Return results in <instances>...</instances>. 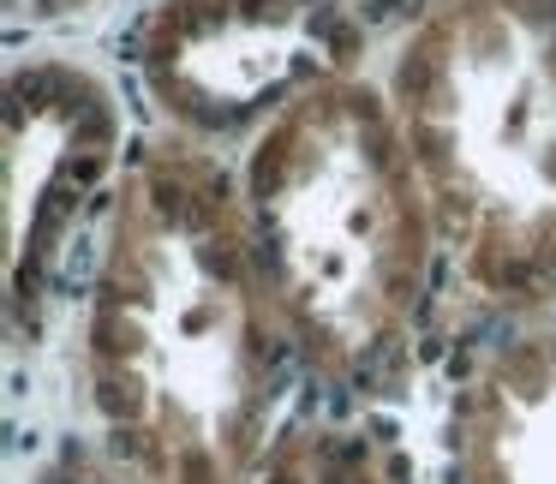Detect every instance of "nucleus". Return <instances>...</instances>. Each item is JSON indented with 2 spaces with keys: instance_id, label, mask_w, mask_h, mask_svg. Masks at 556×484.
I'll return each instance as SVG.
<instances>
[{
  "instance_id": "obj_5",
  "label": "nucleus",
  "mask_w": 556,
  "mask_h": 484,
  "mask_svg": "<svg viewBox=\"0 0 556 484\" xmlns=\"http://www.w3.org/2000/svg\"><path fill=\"white\" fill-rule=\"evenodd\" d=\"M252 484H389L377 455L348 431H300L281 436L252 472Z\"/></svg>"
},
{
  "instance_id": "obj_1",
  "label": "nucleus",
  "mask_w": 556,
  "mask_h": 484,
  "mask_svg": "<svg viewBox=\"0 0 556 484\" xmlns=\"http://www.w3.org/2000/svg\"><path fill=\"white\" fill-rule=\"evenodd\" d=\"M288 329L240 186L198 144L132 162L85 305V395L126 484H252Z\"/></svg>"
},
{
  "instance_id": "obj_2",
  "label": "nucleus",
  "mask_w": 556,
  "mask_h": 484,
  "mask_svg": "<svg viewBox=\"0 0 556 484\" xmlns=\"http://www.w3.org/2000/svg\"><path fill=\"white\" fill-rule=\"evenodd\" d=\"M240 204L293 353L336 383L377 371L407 335L437 252L389 90L305 78L245 150Z\"/></svg>"
},
{
  "instance_id": "obj_6",
  "label": "nucleus",
  "mask_w": 556,
  "mask_h": 484,
  "mask_svg": "<svg viewBox=\"0 0 556 484\" xmlns=\"http://www.w3.org/2000/svg\"><path fill=\"white\" fill-rule=\"evenodd\" d=\"M42 484H126L114 467H102V472H90V467H61V472H49Z\"/></svg>"
},
{
  "instance_id": "obj_4",
  "label": "nucleus",
  "mask_w": 556,
  "mask_h": 484,
  "mask_svg": "<svg viewBox=\"0 0 556 484\" xmlns=\"http://www.w3.org/2000/svg\"><path fill=\"white\" fill-rule=\"evenodd\" d=\"M460 484H556V341H527L479 377L460 419Z\"/></svg>"
},
{
  "instance_id": "obj_3",
  "label": "nucleus",
  "mask_w": 556,
  "mask_h": 484,
  "mask_svg": "<svg viewBox=\"0 0 556 484\" xmlns=\"http://www.w3.org/2000/svg\"><path fill=\"white\" fill-rule=\"evenodd\" d=\"M437 245L496 305L556 293V0H425L389 66Z\"/></svg>"
}]
</instances>
